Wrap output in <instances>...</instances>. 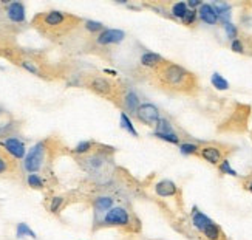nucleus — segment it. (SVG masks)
<instances>
[{
    "mask_svg": "<svg viewBox=\"0 0 252 240\" xmlns=\"http://www.w3.org/2000/svg\"><path fill=\"white\" fill-rule=\"evenodd\" d=\"M70 150L61 137L50 135L28 150L22 168L26 174H50L54 163L61 157L70 155Z\"/></svg>",
    "mask_w": 252,
    "mask_h": 240,
    "instance_id": "obj_4",
    "label": "nucleus"
},
{
    "mask_svg": "<svg viewBox=\"0 0 252 240\" xmlns=\"http://www.w3.org/2000/svg\"><path fill=\"white\" fill-rule=\"evenodd\" d=\"M115 147L105 146V144L96 143L93 150L81 157H74L73 160L77 163L85 174H89L96 178H104L109 174H112L113 169V157H115Z\"/></svg>",
    "mask_w": 252,
    "mask_h": 240,
    "instance_id": "obj_6",
    "label": "nucleus"
},
{
    "mask_svg": "<svg viewBox=\"0 0 252 240\" xmlns=\"http://www.w3.org/2000/svg\"><path fill=\"white\" fill-rule=\"evenodd\" d=\"M230 50L237 54L252 56V36L238 34L237 39L230 41Z\"/></svg>",
    "mask_w": 252,
    "mask_h": 240,
    "instance_id": "obj_19",
    "label": "nucleus"
},
{
    "mask_svg": "<svg viewBox=\"0 0 252 240\" xmlns=\"http://www.w3.org/2000/svg\"><path fill=\"white\" fill-rule=\"evenodd\" d=\"M2 146L11 153V155L14 158H21L23 153H25V146H23V143L22 141H19L17 138H6L3 143H2Z\"/></svg>",
    "mask_w": 252,
    "mask_h": 240,
    "instance_id": "obj_21",
    "label": "nucleus"
},
{
    "mask_svg": "<svg viewBox=\"0 0 252 240\" xmlns=\"http://www.w3.org/2000/svg\"><path fill=\"white\" fill-rule=\"evenodd\" d=\"M101 229H118L122 236H138L142 233V223L133 208L116 205L99 218H94L92 231L96 233Z\"/></svg>",
    "mask_w": 252,
    "mask_h": 240,
    "instance_id": "obj_5",
    "label": "nucleus"
},
{
    "mask_svg": "<svg viewBox=\"0 0 252 240\" xmlns=\"http://www.w3.org/2000/svg\"><path fill=\"white\" fill-rule=\"evenodd\" d=\"M234 152H235V146H232V144L221 143V141H206V143H198V150L195 157L206 161L207 165L218 168Z\"/></svg>",
    "mask_w": 252,
    "mask_h": 240,
    "instance_id": "obj_10",
    "label": "nucleus"
},
{
    "mask_svg": "<svg viewBox=\"0 0 252 240\" xmlns=\"http://www.w3.org/2000/svg\"><path fill=\"white\" fill-rule=\"evenodd\" d=\"M164 61V57H161L160 54H155V53H144L141 56V65L145 67L149 72H152L153 69H157V67Z\"/></svg>",
    "mask_w": 252,
    "mask_h": 240,
    "instance_id": "obj_22",
    "label": "nucleus"
},
{
    "mask_svg": "<svg viewBox=\"0 0 252 240\" xmlns=\"http://www.w3.org/2000/svg\"><path fill=\"white\" fill-rule=\"evenodd\" d=\"M133 117L138 122L144 124V126L155 129V127H157V124L160 122V120H161V113H160L157 105H153L150 102H142L138 107V110L135 112Z\"/></svg>",
    "mask_w": 252,
    "mask_h": 240,
    "instance_id": "obj_17",
    "label": "nucleus"
},
{
    "mask_svg": "<svg viewBox=\"0 0 252 240\" xmlns=\"http://www.w3.org/2000/svg\"><path fill=\"white\" fill-rule=\"evenodd\" d=\"M190 223L203 240H230L223 231V228L205 213H201L198 208H192Z\"/></svg>",
    "mask_w": 252,
    "mask_h": 240,
    "instance_id": "obj_9",
    "label": "nucleus"
},
{
    "mask_svg": "<svg viewBox=\"0 0 252 240\" xmlns=\"http://www.w3.org/2000/svg\"><path fill=\"white\" fill-rule=\"evenodd\" d=\"M212 85H214L215 89H218V90H228L229 89V84H228V81L223 78L221 74H218V73H214L212 74Z\"/></svg>",
    "mask_w": 252,
    "mask_h": 240,
    "instance_id": "obj_24",
    "label": "nucleus"
},
{
    "mask_svg": "<svg viewBox=\"0 0 252 240\" xmlns=\"http://www.w3.org/2000/svg\"><path fill=\"white\" fill-rule=\"evenodd\" d=\"M251 140H252V129H251Z\"/></svg>",
    "mask_w": 252,
    "mask_h": 240,
    "instance_id": "obj_30",
    "label": "nucleus"
},
{
    "mask_svg": "<svg viewBox=\"0 0 252 240\" xmlns=\"http://www.w3.org/2000/svg\"><path fill=\"white\" fill-rule=\"evenodd\" d=\"M251 118V105L235 104L229 117L218 126V132L223 133H243L248 130V122Z\"/></svg>",
    "mask_w": 252,
    "mask_h": 240,
    "instance_id": "obj_11",
    "label": "nucleus"
},
{
    "mask_svg": "<svg viewBox=\"0 0 252 240\" xmlns=\"http://www.w3.org/2000/svg\"><path fill=\"white\" fill-rule=\"evenodd\" d=\"M22 166L2 144H0V178L19 180L22 178Z\"/></svg>",
    "mask_w": 252,
    "mask_h": 240,
    "instance_id": "obj_14",
    "label": "nucleus"
},
{
    "mask_svg": "<svg viewBox=\"0 0 252 240\" xmlns=\"http://www.w3.org/2000/svg\"><path fill=\"white\" fill-rule=\"evenodd\" d=\"M26 25L25 6L21 2L0 3V36L16 37Z\"/></svg>",
    "mask_w": 252,
    "mask_h": 240,
    "instance_id": "obj_8",
    "label": "nucleus"
},
{
    "mask_svg": "<svg viewBox=\"0 0 252 240\" xmlns=\"http://www.w3.org/2000/svg\"><path fill=\"white\" fill-rule=\"evenodd\" d=\"M25 183L30 189L45 192V195L54 192L59 186V181H57L54 172H50V174H26Z\"/></svg>",
    "mask_w": 252,
    "mask_h": 240,
    "instance_id": "obj_15",
    "label": "nucleus"
},
{
    "mask_svg": "<svg viewBox=\"0 0 252 240\" xmlns=\"http://www.w3.org/2000/svg\"><path fill=\"white\" fill-rule=\"evenodd\" d=\"M240 185H241V188H243L245 191H248L249 194H252V172L240 178Z\"/></svg>",
    "mask_w": 252,
    "mask_h": 240,
    "instance_id": "obj_28",
    "label": "nucleus"
},
{
    "mask_svg": "<svg viewBox=\"0 0 252 240\" xmlns=\"http://www.w3.org/2000/svg\"><path fill=\"white\" fill-rule=\"evenodd\" d=\"M197 11H198V19L201 22H205L207 25H215L218 22L217 11L214 9V6L209 3H203Z\"/></svg>",
    "mask_w": 252,
    "mask_h": 240,
    "instance_id": "obj_20",
    "label": "nucleus"
},
{
    "mask_svg": "<svg viewBox=\"0 0 252 240\" xmlns=\"http://www.w3.org/2000/svg\"><path fill=\"white\" fill-rule=\"evenodd\" d=\"M218 170H220V174L221 175H232V177H238V174L230 168V165H229V161L226 160V161H223L221 165L217 168Z\"/></svg>",
    "mask_w": 252,
    "mask_h": 240,
    "instance_id": "obj_26",
    "label": "nucleus"
},
{
    "mask_svg": "<svg viewBox=\"0 0 252 240\" xmlns=\"http://www.w3.org/2000/svg\"><path fill=\"white\" fill-rule=\"evenodd\" d=\"M155 194L161 198H170L175 203L183 208V191L180 186H177L172 180H161L158 183L153 185Z\"/></svg>",
    "mask_w": 252,
    "mask_h": 240,
    "instance_id": "obj_16",
    "label": "nucleus"
},
{
    "mask_svg": "<svg viewBox=\"0 0 252 240\" xmlns=\"http://www.w3.org/2000/svg\"><path fill=\"white\" fill-rule=\"evenodd\" d=\"M79 85L85 90L92 92L93 95L99 96V98L112 102L118 109H121V101H122V92L124 85L113 78H109L105 74L99 73H85L79 78Z\"/></svg>",
    "mask_w": 252,
    "mask_h": 240,
    "instance_id": "obj_7",
    "label": "nucleus"
},
{
    "mask_svg": "<svg viewBox=\"0 0 252 240\" xmlns=\"http://www.w3.org/2000/svg\"><path fill=\"white\" fill-rule=\"evenodd\" d=\"M124 39H125V33L124 31H121V30H109V28H105L104 31L89 37L87 48L92 50L93 53L101 54V51H105L107 48L121 44Z\"/></svg>",
    "mask_w": 252,
    "mask_h": 240,
    "instance_id": "obj_12",
    "label": "nucleus"
},
{
    "mask_svg": "<svg viewBox=\"0 0 252 240\" xmlns=\"http://www.w3.org/2000/svg\"><path fill=\"white\" fill-rule=\"evenodd\" d=\"M181 152L184 153V155H197V150H198V144L197 143H181L180 146Z\"/></svg>",
    "mask_w": 252,
    "mask_h": 240,
    "instance_id": "obj_25",
    "label": "nucleus"
},
{
    "mask_svg": "<svg viewBox=\"0 0 252 240\" xmlns=\"http://www.w3.org/2000/svg\"><path fill=\"white\" fill-rule=\"evenodd\" d=\"M223 28H225V31H226V34H228V37L230 41H234V39H237L238 37V28L235 26V25H232L230 22H228V24H223Z\"/></svg>",
    "mask_w": 252,
    "mask_h": 240,
    "instance_id": "obj_27",
    "label": "nucleus"
},
{
    "mask_svg": "<svg viewBox=\"0 0 252 240\" xmlns=\"http://www.w3.org/2000/svg\"><path fill=\"white\" fill-rule=\"evenodd\" d=\"M81 194L76 191H71V192H67V194H56V192H50V194L45 195V200H44V206L45 209L50 213L51 216L59 218L62 211L71 205V203H76V201H81Z\"/></svg>",
    "mask_w": 252,
    "mask_h": 240,
    "instance_id": "obj_13",
    "label": "nucleus"
},
{
    "mask_svg": "<svg viewBox=\"0 0 252 240\" xmlns=\"http://www.w3.org/2000/svg\"><path fill=\"white\" fill-rule=\"evenodd\" d=\"M90 201V206L93 208V213H94V218H99L101 216H104L107 213L109 209H112L115 205V197L113 195H107V194H99V195H94L87 198Z\"/></svg>",
    "mask_w": 252,
    "mask_h": 240,
    "instance_id": "obj_18",
    "label": "nucleus"
},
{
    "mask_svg": "<svg viewBox=\"0 0 252 240\" xmlns=\"http://www.w3.org/2000/svg\"><path fill=\"white\" fill-rule=\"evenodd\" d=\"M149 81L155 89L172 96L195 98L201 90L198 76L173 61L164 59L157 69L149 72Z\"/></svg>",
    "mask_w": 252,
    "mask_h": 240,
    "instance_id": "obj_2",
    "label": "nucleus"
},
{
    "mask_svg": "<svg viewBox=\"0 0 252 240\" xmlns=\"http://www.w3.org/2000/svg\"><path fill=\"white\" fill-rule=\"evenodd\" d=\"M84 19L61 9H46L33 16L30 26L51 42H64L84 26Z\"/></svg>",
    "mask_w": 252,
    "mask_h": 240,
    "instance_id": "obj_3",
    "label": "nucleus"
},
{
    "mask_svg": "<svg viewBox=\"0 0 252 240\" xmlns=\"http://www.w3.org/2000/svg\"><path fill=\"white\" fill-rule=\"evenodd\" d=\"M0 57L44 81H61L67 76L62 65L50 61L46 53L23 48L14 37L0 36Z\"/></svg>",
    "mask_w": 252,
    "mask_h": 240,
    "instance_id": "obj_1",
    "label": "nucleus"
},
{
    "mask_svg": "<svg viewBox=\"0 0 252 240\" xmlns=\"http://www.w3.org/2000/svg\"><path fill=\"white\" fill-rule=\"evenodd\" d=\"M197 22H198V11H197V9H190L189 8V11H187L186 16H184L181 24L184 26H187V28H193V26L197 25Z\"/></svg>",
    "mask_w": 252,
    "mask_h": 240,
    "instance_id": "obj_23",
    "label": "nucleus"
},
{
    "mask_svg": "<svg viewBox=\"0 0 252 240\" xmlns=\"http://www.w3.org/2000/svg\"><path fill=\"white\" fill-rule=\"evenodd\" d=\"M124 240H155V239H144L141 234H138V236H125Z\"/></svg>",
    "mask_w": 252,
    "mask_h": 240,
    "instance_id": "obj_29",
    "label": "nucleus"
}]
</instances>
